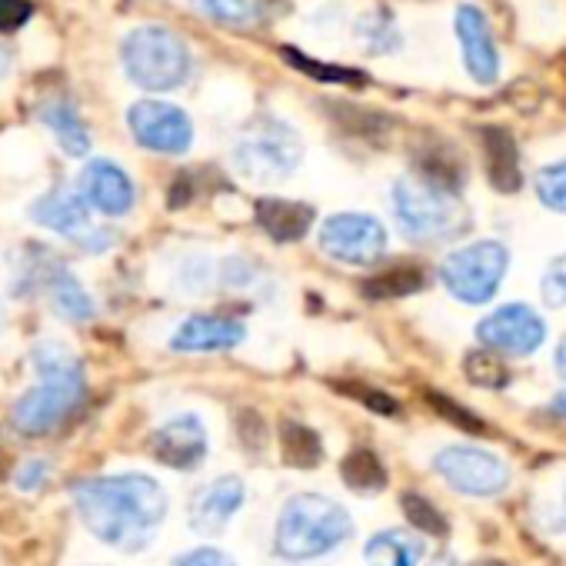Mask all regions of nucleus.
<instances>
[{
  "label": "nucleus",
  "instance_id": "nucleus-27",
  "mask_svg": "<svg viewBox=\"0 0 566 566\" xmlns=\"http://www.w3.org/2000/svg\"><path fill=\"white\" fill-rule=\"evenodd\" d=\"M420 287H423L420 270H413V266H394V270H384L380 276H374L367 287H364V294L370 301H390V297H407V294H413Z\"/></svg>",
  "mask_w": 566,
  "mask_h": 566
},
{
  "label": "nucleus",
  "instance_id": "nucleus-33",
  "mask_svg": "<svg viewBox=\"0 0 566 566\" xmlns=\"http://www.w3.org/2000/svg\"><path fill=\"white\" fill-rule=\"evenodd\" d=\"M34 4L31 0H0V31H18L31 21Z\"/></svg>",
  "mask_w": 566,
  "mask_h": 566
},
{
  "label": "nucleus",
  "instance_id": "nucleus-4",
  "mask_svg": "<svg viewBox=\"0 0 566 566\" xmlns=\"http://www.w3.org/2000/svg\"><path fill=\"white\" fill-rule=\"evenodd\" d=\"M230 160L240 177L253 184H276L287 180L301 167L304 144L294 127H287L276 117H260L237 137Z\"/></svg>",
  "mask_w": 566,
  "mask_h": 566
},
{
  "label": "nucleus",
  "instance_id": "nucleus-16",
  "mask_svg": "<svg viewBox=\"0 0 566 566\" xmlns=\"http://www.w3.org/2000/svg\"><path fill=\"white\" fill-rule=\"evenodd\" d=\"M81 197L107 213V217H124L134 207V180L114 164V160H91L81 174Z\"/></svg>",
  "mask_w": 566,
  "mask_h": 566
},
{
  "label": "nucleus",
  "instance_id": "nucleus-12",
  "mask_svg": "<svg viewBox=\"0 0 566 566\" xmlns=\"http://www.w3.org/2000/svg\"><path fill=\"white\" fill-rule=\"evenodd\" d=\"M476 340L483 344V350L526 357L546 340V324L533 307L506 304V307L493 311L490 317H483L476 324Z\"/></svg>",
  "mask_w": 566,
  "mask_h": 566
},
{
  "label": "nucleus",
  "instance_id": "nucleus-10",
  "mask_svg": "<svg viewBox=\"0 0 566 566\" xmlns=\"http://www.w3.org/2000/svg\"><path fill=\"white\" fill-rule=\"evenodd\" d=\"M321 247L340 263L370 266L387 250V230L370 213H334L321 227Z\"/></svg>",
  "mask_w": 566,
  "mask_h": 566
},
{
  "label": "nucleus",
  "instance_id": "nucleus-13",
  "mask_svg": "<svg viewBox=\"0 0 566 566\" xmlns=\"http://www.w3.org/2000/svg\"><path fill=\"white\" fill-rule=\"evenodd\" d=\"M150 453L170 470H197L207 460V427L197 413H177L150 433Z\"/></svg>",
  "mask_w": 566,
  "mask_h": 566
},
{
  "label": "nucleus",
  "instance_id": "nucleus-11",
  "mask_svg": "<svg viewBox=\"0 0 566 566\" xmlns=\"http://www.w3.org/2000/svg\"><path fill=\"white\" fill-rule=\"evenodd\" d=\"M127 124L134 140L157 154H184L193 144L190 117L167 101H137L127 111Z\"/></svg>",
  "mask_w": 566,
  "mask_h": 566
},
{
  "label": "nucleus",
  "instance_id": "nucleus-24",
  "mask_svg": "<svg viewBox=\"0 0 566 566\" xmlns=\"http://www.w3.org/2000/svg\"><path fill=\"white\" fill-rule=\"evenodd\" d=\"M280 453H283V460H287L291 467L307 470V467H317L321 463L324 443H321V437L311 427L287 420V423L280 427Z\"/></svg>",
  "mask_w": 566,
  "mask_h": 566
},
{
  "label": "nucleus",
  "instance_id": "nucleus-34",
  "mask_svg": "<svg viewBox=\"0 0 566 566\" xmlns=\"http://www.w3.org/2000/svg\"><path fill=\"white\" fill-rule=\"evenodd\" d=\"M174 566H237V563L217 546H197V549L184 553Z\"/></svg>",
  "mask_w": 566,
  "mask_h": 566
},
{
  "label": "nucleus",
  "instance_id": "nucleus-7",
  "mask_svg": "<svg viewBox=\"0 0 566 566\" xmlns=\"http://www.w3.org/2000/svg\"><path fill=\"white\" fill-rule=\"evenodd\" d=\"M394 217L400 233L410 240H440L467 223L457 197L417 177H403L394 184Z\"/></svg>",
  "mask_w": 566,
  "mask_h": 566
},
{
  "label": "nucleus",
  "instance_id": "nucleus-26",
  "mask_svg": "<svg viewBox=\"0 0 566 566\" xmlns=\"http://www.w3.org/2000/svg\"><path fill=\"white\" fill-rule=\"evenodd\" d=\"M340 473H344L347 486L357 490V493H380V490L387 486V470H384V463L377 460V453H370V450H354V453H347Z\"/></svg>",
  "mask_w": 566,
  "mask_h": 566
},
{
  "label": "nucleus",
  "instance_id": "nucleus-30",
  "mask_svg": "<svg viewBox=\"0 0 566 566\" xmlns=\"http://www.w3.org/2000/svg\"><path fill=\"white\" fill-rule=\"evenodd\" d=\"M403 510H407V520L420 530V533H430V536H447L450 533V523L447 516L423 496L417 493H407L403 496Z\"/></svg>",
  "mask_w": 566,
  "mask_h": 566
},
{
  "label": "nucleus",
  "instance_id": "nucleus-9",
  "mask_svg": "<svg viewBox=\"0 0 566 566\" xmlns=\"http://www.w3.org/2000/svg\"><path fill=\"white\" fill-rule=\"evenodd\" d=\"M433 470L460 493L467 496H496L506 490L510 483V467L480 447L470 443H457V447H443L433 457Z\"/></svg>",
  "mask_w": 566,
  "mask_h": 566
},
{
  "label": "nucleus",
  "instance_id": "nucleus-35",
  "mask_svg": "<svg viewBox=\"0 0 566 566\" xmlns=\"http://www.w3.org/2000/svg\"><path fill=\"white\" fill-rule=\"evenodd\" d=\"M48 476H51V463H48V460H28V463H21L18 476H14V486L24 490V493H31V490H38Z\"/></svg>",
  "mask_w": 566,
  "mask_h": 566
},
{
  "label": "nucleus",
  "instance_id": "nucleus-15",
  "mask_svg": "<svg viewBox=\"0 0 566 566\" xmlns=\"http://www.w3.org/2000/svg\"><path fill=\"white\" fill-rule=\"evenodd\" d=\"M453 28L463 44V61H467L470 77L476 84H493L500 74V57H496V44H493V31H490L486 18L476 8L463 4L453 14Z\"/></svg>",
  "mask_w": 566,
  "mask_h": 566
},
{
  "label": "nucleus",
  "instance_id": "nucleus-28",
  "mask_svg": "<svg viewBox=\"0 0 566 566\" xmlns=\"http://www.w3.org/2000/svg\"><path fill=\"white\" fill-rule=\"evenodd\" d=\"M463 374L470 377V384L490 387V390H500L510 380L506 367L500 364V357L493 350H470L467 360H463Z\"/></svg>",
  "mask_w": 566,
  "mask_h": 566
},
{
  "label": "nucleus",
  "instance_id": "nucleus-21",
  "mask_svg": "<svg viewBox=\"0 0 566 566\" xmlns=\"http://www.w3.org/2000/svg\"><path fill=\"white\" fill-rule=\"evenodd\" d=\"M417 180L457 197L463 180H467V167L460 160V154L447 144H430L417 154Z\"/></svg>",
  "mask_w": 566,
  "mask_h": 566
},
{
  "label": "nucleus",
  "instance_id": "nucleus-39",
  "mask_svg": "<svg viewBox=\"0 0 566 566\" xmlns=\"http://www.w3.org/2000/svg\"><path fill=\"white\" fill-rule=\"evenodd\" d=\"M470 566H510V563H503V559H476Z\"/></svg>",
  "mask_w": 566,
  "mask_h": 566
},
{
  "label": "nucleus",
  "instance_id": "nucleus-17",
  "mask_svg": "<svg viewBox=\"0 0 566 566\" xmlns=\"http://www.w3.org/2000/svg\"><path fill=\"white\" fill-rule=\"evenodd\" d=\"M247 340V327L230 317L197 314L187 317L177 334L170 337V350L177 354H213V350H233Z\"/></svg>",
  "mask_w": 566,
  "mask_h": 566
},
{
  "label": "nucleus",
  "instance_id": "nucleus-29",
  "mask_svg": "<svg viewBox=\"0 0 566 566\" xmlns=\"http://www.w3.org/2000/svg\"><path fill=\"white\" fill-rule=\"evenodd\" d=\"M536 197L543 200V207L566 213V160L546 164L536 174Z\"/></svg>",
  "mask_w": 566,
  "mask_h": 566
},
{
  "label": "nucleus",
  "instance_id": "nucleus-25",
  "mask_svg": "<svg viewBox=\"0 0 566 566\" xmlns=\"http://www.w3.org/2000/svg\"><path fill=\"white\" fill-rule=\"evenodd\" d=\"M197 11H203L213 24L233 28V31H247L256 28L263 18L260 0H193Z\"/></svg>",
  "mask_w": 566,
  "mask_h": 566
},
{
  "label": "nucleus",
  "instance_id": "nucleus-18",
  "mask_svg": "<svg viewBox=\"0 0 566 566\" xmlns=\"http://www.w3.org/2000/svg\"><path fill=\"white\" fill-rule=\"evenodd\" d=\"M256 220H260L263 233H270V240H276V243H294V240H301L311 230L314 210L307 203H297V200L263 197L256 203Z\"/></svg>",
  "mask_w": 566,
  "mask_h": 566
},
{
  "label": "nucleus",
  "instance_id": "nucleus-31",
  "mask_svg": "<svg viewBox=\"0 0 566 566\" xmlns=\"http://www.w3.org/2000/svg\"><path fill=\"white\" fill-rule=\"evenodd\" d=\"M539 297L546 307H566V253L549 260V266L539 280Z\"/></svg>",
  "mask_w": 566,
  "mask_h": 566
},
{
  "label": "nucleus",
  "instance_id": "nucleus-19",
  "mask_svg": "<svg viewBox=\"0 0 566 566\" xmlns=\"http://www.w3.org/2000/svg\"><path fill=\"white\" fill-rule=\"evenodd\" d=\"M41 280H44V287H48V294H51V307H54L64 321H71V324H87V321L97 314L91 294L84 291V283H81L67 266L54 263L48 273H41Z\"/></svg>",
  "mask_w": 566,
  "mask_h": 566
},
{
  "label": "nucleus",
  "instance_id": "nucleus-6",
  "mask_svg": "<svg viewBox=\"0 0 566 566\" xmlns=\"http://www.w3.org/2000/svg\"><path fill=\"white\" fill-rule=\"evenodd\" d=\"M506 270H510L506 247L496 240H476V243L453 250L440 263V280L460 304L476 307V304H486L496 297Z\"/></svg>",
  "mask_w": 566,
  "mask_h": 566
},
{
  "label": "nucleus",
  "instance_id": "nucleus-23",
  "mask_svg": "<svg viewBox=\"0 0 566 566\" xmlns=\"http://www.w3.org/2000/svg\"><path fill=\"white\" fill-rule=\"evenodd\" d=\"M41 120L44 127L57 137L61 150L71 154V157H84L91 150V134L77 114V107L71 101H51L41 107Z\"/></svg>",
  "mask_w": 566,
  "mask_h": 566
},
{
  "label": "nucleus",
  "instance_id": "nucleus-36",
  "mask_svg": "<svg viewBox=\"0 0 566 566\" xmlns=\"http://www.w3.org/2000/svg\"><path fill=\"white\" fill-rule=\"evenodd\" d=\"M556 370H559V377L566 380V334H563V340H559V347H556Z\"/></svg>",
  "mask_w": 566,
  "mask_h": 566
},
{
  "label": "nucleus",
  "instance_id": "nucleus-20",
  "mask_svg": "<svg viewBox=\"0 0 566 566\" xmlns=\"http://www.w3.org/2000/svg\"><path fill=\"white\" fill-rule=\"evenodd\" d=\"M483 160H486V177L500 193L520 190V180H523L520 177V154H516L510 130H503V127L483 130Z\"/></svg>",
  "mask_w": 566,
  "mask_h": 566
},
{
  "label": "nucleus",
  "instance_id": "nucleus-8",
  "mask_svg": "<svg viewBox=\"0 0 566 566\" xmlns=\"http://www.w3.org/2000/svg\"><path fill=\"white\" fill-rule=\"evenodd\" d=\"M31 220L41 223V227H48V230H54V233H61V237H67V240H74L87 253H104L114 243V233L111 230L94 227L91 203L81 193L64 190V187L38 197L31 203Z\"/></svg>",
  "mask_w": 566,
  "mask_h": 566
},
{
  "label": "nucleus",
  "instance_id": "nucleus-2",
  "mask_svg": "<svg viewBox=\"0 0 566 566\" xmlns=\"http://www.w3.org/2000/svg\"><path fill=\"white\" fill-rule=\"evenodd\" d=\"M38 384L14 403V427L28 437L57 430L84 400L87 380L81 360L61 340H41L31 350Z\"/></svg>",
  "mask_w": 566,
  "mask_h": 566
},
{
  "label": "nucleus",
  "instance_id": "nucleus-5",
  "mask_svg": "<svg viewBox=\"0 0 566 566\" xmlns=\"http://www.w3.org/2000/svg\"><path fill=\"white\" fill-rule=\"evenodd\" d=\"M120 61L127 77L144 91H174L190 74L187 44L157 24H144L130 31L120 44Z\"/></svg>",
  "mask_w": 566,
  "mask_h": 566
},
{
  "label": "nucleus",
  "instance_id": "nucleus-40",
  "mask_svg": "<svg viewBox=\"0 0 566 566\" xmlns=\"http://www.w3.org/2000/svg\"><path fill=\"white\" fill-rule=\"evenodd\" d=\"M563 500H566V490H563Z\"/></svg>",
  "mask_w": 566,
  "mask_h": 566
},
{
  "label": "nucleus",
  "instance_id": "nucleus-3",
  "mask_svg": "<svg viewBox=\"0 0 566 566\" xmlns=\"http://www.w3.org/2000/svg\"><path fill=\"white\" fill-rule=\"evenodd\" d=\"M354 536L350 513L321 493H297L283 503L273 530V553L287 563H307L334 553Z\"/></svg>",
  "mask_w": 566,
  "mask_h": 566
},
{
  "label": "nucleus",
  "instance_id": "nucleus-22",
  "mask_svg": "<svg viewBox=\"0 0 566 566\" xmlns=\"http://www.w3.org/2000/svg\"><path fill=\"white\" fill-rule=\"evenodd\" d=\"M367 566H420L423 539L407 530H384L364 546Z\"/></svg>",
  "mask_w": 566,
  "mask_h": 566
},
{
  "label": "nucleus",
  "instance_id": "nucleus-38",
  "mask_svg": "<svg viewBox=\"0 0 566 566\" xmlns=\"http://www.w3.org/2000/svg\"><path fill=\"white\" fill-rule=\"evenodd\" d=\"M553 410L566 413V394H556V397H553Z\"/></svg>",
  "mask_w": 566,
  "mask_h": 566
},
{
  "label": "nucleus",
  "instance_id": "nucleus-14",
  "mask_svg": "<svg viewBox=\"0 0 566 566\" xmlns=\"http://www.w3.org/2000/svg\"><path fill=\"white\" fill-rule=\"evenodd\" d=\"M243 500H247V486L240 476H217L207 486H200L197 496L190 500L187 523L200 536H217L237 516Z\"/></svg>",
  "mask_w": 566,
  "mask_h": 566
},
{
  "label": "nucleus",
  "instance_id": "nucleus-1",
  "mask_svg": "<svg viewBox=\"0 0 566 566\" xmlns=\"http://www.w3.org/2000/svg\"><path fill=\"white\" fill-rule=\"evenodd\" d=\"M77 516L107 546L140 553L154 543V530L167 516V490L147 473H117L81 480L71 490Z\"/></svg>",
  "mask_w": 566,
  "mask_h": 566
},
{
  "label": "nucleus",
  "instance_id": "nucleus-32",
  "mask_svg": "<svg viewBox=\"0 0 566 566\" xmlns=\"http://www.w3.org/2000/svg\"><path fill=\"white\" fill-rule=\"evenodd\" d=\"M287 61L291 64H297V67H304L311 77H321V81H337V84H347V81H360L354 71H347V67H331V64H317V61H311V57H304V54H294V51H287Z\"/></svg>",
  "mask_w": 566,
  "mask_h": 566
},
{
  "label": "nucleus",
  "instance_id": "nucleus-37",
  "mask_svg": "<svg viewBox=\"0 0 566 566\" xmlns=\"http://www.w3.org/2000/svg\"><path fill=\"white\" fill-rule=\"evenodd\" d=\"M8 71H11V54H8L4 48H0V81L8 77Z\"/></svg>",
  "mask_w": 566,
  "mask_h": 566
}]
</instances>
